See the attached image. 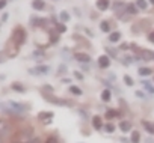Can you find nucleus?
<instances>
[{
	"mask_svg": "<svg viewBox=\"0 0 154 143\" xmlns=\"http://www.w3.org/2000/svg\"><path fill=\"white\" fill-rule=\"evenodd\" d=\"M12 89L20 91V92H24V88H23V86H20V85H12Z\"/></svg>",
	"mask_w": 154,
	"mask_h": 143,
	"instance_id": "obj_27",
	"label": "nucleus"
},
{
	"mask_svg": "<svg viewBox=\"0 0 154 143\" xmlns=\"http://www.w3.org/2000/svg\"><path fill=\"white\" fill-rule=\"evenodd\" d=\"M152 59H154V53H152Z\"/></svg>",
	"mask_w": 154,
	"mask_h": 143,
	"instance_id": "obj_39",
	"label": "nucleus"
},
{
	"mask_svg": "<svg viewBox=\"0 0 154 143\" xmlns=\"http://www.w3.org/2000/svg\"><path fill=\"white\" fill-rule=\"evenodd\" d=\"M30 74H47L48 73V66H38V68H33L29 71Z\"/></svg>",
	"mask_w": 154,
	"mask_h": 143,
	"instance_id": "obj_4",
	"label": "nucleus"
},
{
	"mask_svg": "<svg viewBox=\"0 0 154 143\" xmlns=\"http://www.w3.org/2000/svg\"><path fill=\"white\" fill-rule=\"evenodd\" d=\"M0 143H3V139L2 137H0Z\"/></svg>",
	"mask_w": 154,
	"mask_h": 143,
	"instance_id": "obj_37",
	"label": "nucleus"
},
{
	"mask_svg": "<svg viewBox=\"0 0 154 143\" xmlns=\"http://www.w3.org/2000/svg\"><path fill=\"white\" fill-rule=\"evenodd\" d=\"M92 127H94L95 130L103 128V122H101V118H100V116H94V118H92Z\"/></svg>",
	"mask_w": 154,
	"mask_h": 143,
	"instance_id": "obj_8",
	"label": "nucleus"
},
{
	"mask_svg": "<svg viewBox=\"0 0 154 143\" xmlns=\"http://www.w3.org/2000/svg\"><path fill=\"white\" fill-rule=\"evenodd\" d=\"M124 82H125V85H127V86H133V83H134V82H133V79H131L130 76H124Z\"/></svg>",
	"mask_w": 154,
	"mask_h": 143,
	"instance_id": "obj_22",
	"label": "nucleus"
},
{
	"mask_svg": "<svg viewBox=\"0 0 154 143\" xmlns=\"http://www.w3.org/2000/svg\"><path fill=\"white\" fill-rule=\"evenodd\" d=\"M6 18H8V14H5V15L2 17V21H6Z\"/></svg>",
	"mask_w": 154,
	"mask_h": 143,
	"instance_id": "obj_36",
	"label": "nucleus"
},
{
	"mask_svg": "<svg viewBox=\"0 0 154 143\" xmlns=\"http://www.w3.org/2000/svg\"><path fill=\"white\" fill-rule=\"evenodd\" d=\"M59 17H60V21H68V20H69V15H68L66 12H60Z\"/></svg>",
	"mask_w": 154,
	"mask_h": 143,
	"instance_id": "obj_25",
	"label": "nucleus"
},
{
	"mask_svg": "<svg viewBox=\"0 0 154 143\" xmlns=\"http://www.w3.org/2000/svg\"><path fill=\"white\" fill-rule=\"evenodd\" d=\"M142 83H143V86H145V88H146V89H148L149 92H154V89H152V86H151V85H149L148 82H142Z\"/></svg>",
	"mask_w": 154,
	"mask_h": 143,
	"instance_id": "obj_28",
	"label": "nucleus"
},
{
	"mask_svg": "<svg viewBox=\"0 0 154 143\" xmlns=\"http://www.w3.org/2000/svg\"><path fill=\"white\" fill-rule=\"evenodd\" d=\"M57 30H59V32H65L66 29H65V26H63V24H57Z\"/></svg>",
	"mask_w": 154,
	"mask_h": 143,
	"instance_id": "obj_31",
	"label": "nucleus"
},
{
	"mask_svg": "<svg viewBox=\"0 0 154 143\" xmlns=\"http://www.w3.org/2000/svg\"><path fill=\"white\" fill-rule=\"evenodd\" d=\"M32 8L35 11H42L45 8V3H44V0H33L32 2Z\"/></svg>",
	"mask_w": 154,
	"mask_h": 143,
	"instance_id": "obj_5",
	"label": "nucleus"
},
{
	"mask_svg": "<svg viewBox=\"0 0 154 143\" xmlns=\"http://www.w3.org/2000/svg\"><path fill=\"white\" fill-rule=\"evenodd\" d=\"M136 6H137L139 9H146V2H145V0H137Z\"/></svg>",
	"mask_w": 154,
	"mask_h": 143,
	"instance_id": "obj_21",
	"label": "nucleus"
},
{
	"mask_svg": "<svg viewBox=\"0 0 154 143\" xmlns=\"http://www.w3.org/2000/svg\"><path fill=\"white\" fill-rule=\"evenodd\" d=\"M44 98H45L47 101H51V103H56V104H65V101H62V100H57V98H54V97H50V95H44Z\"/></svg>",
	"mask_w": 154,
	"mask_h": 143,
	"instance_id": "obj_15",
	"label": "nucleus"
},
{
	"mask_svg": "<svg viewBox=\"0 0 154 143\" xmlns=\"http://www.w3.org/2000/svg\"><path fill=\"white\" fill-rule=\"evenodd\" d=\"M121 48H122V50H127V48H128V45H127V44H122V45H121Z\"/></svg>",
	"mask_w": 154,
	"mask_h": 143,
	"instance_id": "obj_35",
	"label": "nucleus"
},
{
	"mask_svg": "<svg viewBox=\"0 0 154 143\" xmlns=\"http://www.w3.org/2000/svg\"><path fill=\"white\" fill-rule=\"evenodd\" d=\"M118 116V113L115 112V110H107L106 112V118H109V119H113V118H116Z\"/></svg>",
	"mask_w": 154,
	"mask_h": 143,
	"instance_id": "obj_20",
	"label": "nucleus"
},
{
	"mask_svg": "<svg viewBox=\"0 0 154 143\" xmlns=\"http://www.w3.org/2000/svg\"><path fill=\"white\" fill-rule=\"evenodd\" d=\"M12 39H14V42H15L17 45H21V44L24 42V39H26V32H24L21 27L15 29V32H14V35H12Z\"/></svg>",
	"mask_w": 154,
	"mask_h": 143,
	"instance_id": "obj_1",
	"label": "nucleus"
},
{
	"mask_svg": "<svg viewBox=\"0 0 154 143\" xmlns=\"http://www.w3.org/2000/svg\"><path fill=\"white\" fill-rule=\"evenodd\" d=\"M98 65H100L101 68H107V66L110 65V59H109V56H100V59H98Z\"/></svg>",
	"mask_w": 154,
	"mask_h": 143,
	"instance_id": "obj_7",
	"label": "nucleus"
},
{
	"mask_svg": "<svg viewBox=\"0 0 154 143\" xmlns=\"http://www.w3.org/2000/svg\"><path fill=\"white\" fill-rule=\"evenodd\" d=\"M137 11H139V9H137V6H136V5H133V3H130V5L127 6V12H128V14H131V15L137 14Z\"/></svg>",
	"mask_w": 154,
	"mask_h": 143,
	"instance_id": "obj_13",
	"label": "nucleus"
},
{
	"mask_svg": "<svg viewBox=\"0 0 154 143\" xmlns=\"http://www.w3.org/2000/svg\"><path fill=\"white\" fill-rule=\"evenodd\" d=\"M149 2H151V3H152V5H154V0H149Z\"/></svg>",
	"mask_w": 154,
	"mask_h": 143,
	"instance_id": "obj_38",
	"label": "nucleus"
},
{
	"mask_svg": "<svg viewBox=\"0 0 154 143\" xmlns=\"http://www.w3.org/2000/svg\"><path fill=\"white\" fill-rule=\"evenodd\" d=\"M148 39H149L151 42H154V32H151V33L148 35Z\"/></svg>",
	"mask_w": 154,
	"mask_h": 143,
	"instance_id": "obj_32",
	"label": "nucleus"
},
{
	"mask_svg": "<svg viewBox=\"0 0 154 143\" xmlns=\"http://www.w3.org/2000/svg\"><path fill=\"white\" fill-rule=\"evenodd\" d=\"M136 95H137L139 98H145V95H143V92H140V91H137V92H136Z\"/></svg>",
	"mask_w": 154,
	"mask_h": 143,
	"instance_id": "obj_33",
	"label": "nucleus"
},
{
	"mask_svg": "<svg viewBox=\"0 0 154 143\" xmlns=\"http://www.w3.org/2000/svg\"><path fill=\"white\" fill-rule=\"evenodd\" d=\"M109 0H98L97 2V8L100 9V11H106L107 8H109Z\"/></svg>",
	"mask_w": 154,
	"mask_h": 143,
	"instance_id": "obj_9",
	"label": "nucleus"
},
{
	"mask_svg": "<svg viewBox=\"0 0 154 143\" xmlns=\"http://www.w3.org/2000/svg\"><path fill=\"white\" fill-rule=\"evenodd\" d=\"M119 130H121L122 133H128V131H131V122H128V121H122V122H119Z\"/></svg>",
	"mask_w": 154,
	"mask_h": 143,
	"instance_id": "obj_6",
	"label": "nucleus"
},
{
	"mask_svg": "<svg viewBox=\"0 0 154 143\" xmlns=\"http://www.w3.org/2000/svg\"><path fill=\"white\" fill-rule=\"evenodd\" d=\"M45 143H59V142H57V139H56V137H53V136H51V137H48V139L45 140Z\"/></svg>",
	"mask_w": 154,
	"mask_h": 143,
	"instance_id": "obj_26",
	"label": "nucleus"
},
{
	"mask_svg": "<svg viewBox=\"0 0 154 143\" xmlns=\"http://www.w3.org/2000/svg\"><path fill=\"white\" fill-rule=\"evenodd\" d=\"M110 98H112L110 91H109V89H104V91L101 92V100H103V101H110Z\"/></svg>",
	"mask_w": 154,
	"mask_h": 143,
	"instance_id": "obj_12",
	"label": "nucleus"
},
{
	"mask_svg": "<svg viewBox=\"0 0 154 143\" xmlns=\"http://www.w3.org/2000/svg\"><path fill=\"white\" fill-rule=\"evenodd\" d=\"M100 29H101L103 32H106V33H107V32L110 30V24H109L107 21H101V24H100Z\"/></svg>",
	"mask_w": 154,
	"mask_h": 143,
	"instance_id": "obj_16",
	"label": "nucleus"
},
{
	"mask_svg": "<svg viewBox=\"0 0 154 143\" xmlns=\"http://www.w3.org/2000/svg\"><path fill=\"white\" fill-rule=\"evenodd\" d=\"M6 3H8V0H0V9H3L6 6Z\"/></svg>",
	"mask_w": 154,
	"mask_h": 143,
	"instance_id": "obj_30",
	"label": "nucleus"
},
{
	"mask_svg": "<svg viewBox=\"0 0 154 143\" xmlns=\"http://www.w3.org/2000/svg\"><path fill=\"white\" fill-rule=\"evenodd\" d=\"M74 76H75L77 79H79V80H82V79H83V76H82L80 73H74Z\"/></svg>",
	"mask_w": 154,
	"mask_h": 143,
	"instance_id": "obj_34",
	"label": "nucleus"
},
{
	"mask_svg": "<svg viewBox=\"0 0 154 143\" xmlns=\"http://www.w3.org/2000/svg\"><path fill=\"white\" fill-rule=\"evenodd\" d=\"M139 74H140L142 77L149 76V74H151V69H149V68H140V69H139Z\"/></svg>",
	"mask_w": 154,
	"mask_h": 143,
	"instance_id": "obj_18",
	"label": "nucleus"
},
{
	"mask_svg": "<svg viewBox=\"0 0 154 143\" xmlns=\"http://www.w3.org/2000/svg\"><path fill=\"white\" fill-rule=\"evenodd\" d=\"M51 116H53L51 112H42V113H39V119H45V118H51Z\"/></svg>",
	"mask_w": 154,
	"mask_h": 143,
	"instance_id": "obj_23",
	"label": "nucleus"
},
{
	"mask_svg": "<svg viewBox=\"0 0 154 143\" xmlns=\"http://www.w3.org/2000/svg\"><path fill=\"white\" fill-rule=\"evenodd\" d=\"M9 107H11V110H12V112H17V113H21V112L27 110V107H24L23 104L15 103V101H9Z\"/></svg>",
	"mask_w": 154,
	"mask_h": 143,
	"instance_id": "obj_3",
	"label": "nucleus"
},
{
	"mask_svg": "<svg viewBox=\"0 0 154 143\" xmlns=\"http://www.w3.org/2000/svg\"><path fill=\"white\" fill-rule=\"evenodd\" d=\"M69 91H71V94H74V95H82L80 88H77V86H71V88H69Z\"/></svg>",
	"mask_w": 154,
	"mask_h": 143,
	"instance_id": "obj_19",
	"label": "nucleus"
},
{
	"mask_svg": "<svg viewBox=\"0 0 154 143\" xmlns=\"http://www.w3.org/2000/svg\"><path fill=\"white\" fill-rule=\"evenodd\" d=\"M104 131H106V133H113V131H115V127H113L112 124H107V125L104 127Z\"/></svg>",
	"mask_w": 154,
	"mask_h": 143,
	"instance_id": "obj_24",
	"label": "nucleus"
},
{
	"mask_svg": "<svg viewBox=\"0 0 154 143\" xmlns=\"http://www.w3.org/2000/svg\"><path fill=\"white\" fill-rule=\"evenodd\" d=\"M142 125H143V128H145L149 134H154V124H151V122H148V121H142Z\"/></svg>",
	"mask_w": 154,
	"mask_h": 143,
	"instance_id": "obj_11",
	"label": "nucleus"
},
{
	"mask_svg": "<svg viewBox=\"0 0 154 143\" xmlns=\"http://www.w3.org/2000/svg\"><path fill=\"white\" fill-rule=\"evenodd\" d=\"M139 140H140V134L137 131H133L131 133V142L133 143H139Z\"/></svg>",
	"mask_w": 154,
	"mask_h": 143,
	"instance_id": "obj_17",
	"label": "nucleus"
},
{
	"mask_svg": "<svg viewBox=\"0 0 154 143\" xmlns=\"http://www.w3.org/2000/svg\"><path fill=\"white\" fill-rule=\"evenodd\" d=\"M11 134V124L6 119H0V137H6Z\"/></svg>",
	"mask_w": 154,
	"mask_h": 143,
	"instance_id": "obj_2",
	"label": "nucleus"
},
{
	"mask_svg": "<svg viewBox=\"0 0 154 143\" xmlns=\"http://www.w3.org/2000/svg\"><path fill=\"white\" fill-rule=\"evenodd\" d=\"M27 143H41V140H39L38 137H33V139H30Z\"/></svg>",
	"mask_w": 154,
	"mask_h": 143,
	"instance_id": "obj_29",
	"label": "nucleus"
},
{
	"mask_svg": "<svg viewBox=\"0 0 154 143\" xmlns=\"http://www.w3.org/2000/svg\"><path fill=\"white\" fill-rule=\"evenodd\" d=\"M74 57L79 60V62H89V56L88 54H85V53H75L74 54Z\"/></svg>",
	"mask_w": 154,
	"mask_h": 143,
	"instance_id": "obj_10",
	"label": "nucleus"
},
{
	"mask_svg": "<svg viewBox=\"0 0 154 143\" xmlns=\"http://www.w3.org/2000/svg\"><path fill=\"white\" fill-rule=\"evenodd\" d=\"M119 38H121V33H119V32H113V33H110L109 41H110V42H116V41H119Z\"/></svg>",
	"mask_w": 154,
	"mask_h": 143,
	"instance_id": "obj_14",
	"label": "nucleus"
}]
</instances>
